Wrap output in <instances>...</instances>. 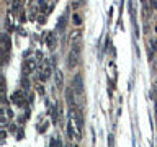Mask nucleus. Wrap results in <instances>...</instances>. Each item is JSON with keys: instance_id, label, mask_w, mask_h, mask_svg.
Returning a JSON list of instances; mask_svg holds the SVG:
<instances>
[{"instance_id": "obj_1", "label": "nucleus", "mask_w": 157, "mask_h": 147, "mask_svg": "<svg viewBox=\"0 0 157 147\" xmlns=\"http://www.w3.org/2000/svg\"><path fill=\"white\" fill-rule=\"evenodd\" d=\"M78 56H80V46L77 43L72 44L71 51H69V56H67V67L71 69H75V66L78 64Z\"/></svg>"}, {"instance_id": "obj_2", "label": "nucleus", "mask_w": 157, "mask_h": 147, "mask_svg": "<svg viewBox=\"0 0 157 147\" xmlns=\"http://www.w3.org/2000/svg\"><path fill=\"white\" fill-rule=\"evenodd\" d=\"M72 88H74V92H75L77 95L83 96V93H85V88H83V78H82L80 74L74 75V80H72Z\"/></svg>"}, {"instance_id": "obj_3", "label": "nucleus", "mask_w": 157, "mask_h": 147, "mask_svg": "<svg viewBox=\"0 0 157 147\" xmlns=\"http://www.w3.org/2000/svg\"><path fill=\"white\" fill-rule=\"evenodd\" d=\"M69 115L74 118V123H75V126H77V131L82 134V131H83V115H82V111L69 110Z\"/></svg>"}, {"instance_id": "obj_4", "label": "nucleus", "mask_w": 157, "mask_h": 147, "mask_svg": "<svg viewBox=\"0 0 157 147\" xmlns=\"http://www.w3.org/2000/svg\"><path fill=\"white\" fill-rule=\"evenodd\" d=\"M75 96H77V93L74 92V88H72V87L66 88V101H67V106H69V110H75V108H77Z\"/></svg>"}, {"instance_id": "obj_5", "label": "nucleus", "mask_w": 157, "mask_h": 147, "mask_svg": "<svg viewBox=\"0 0 157 147\" xmlns=\"http://www.w3.org/2000/svg\"><path fill=\"white\" fill-rule=\"evenodd\" d=\"M12 103L17 106H23L25 105V93L21 90H17L12 93Z\"/></svg>"}, {"instance_id": "obj_6", "label": "nucleus", "mask_w": 157, "mask_h": 147, "mask_svg": "<svg viewBox=\"0 0 157 147\" xmlns=\"http://www.w3.org/2000/svg\"><path fill=\"white\" fill-rule=\"evenodd\" d=\"M66 129H67V137H69V139H75V137H77V139H80V137H82V134H80V132L74 129V124H72V121H71V119L67 121V124H66Z\"/></svg>"}, {"instance_id": "obj_7", "label": "nucleus", "mask_w": 157, "mask_h": 147, "mask_svg": "<svg viewBox=\"0 0 157 147\" xmlns=\"http://www.w3.org/2000/svg\"><path fill=\"white\" fill-rule=\"evenodd\" d=\"M49 77H51V67H49L48 64H44V66L39 69V80H41V82H46Z\"/></svg>"}, {"instance_id": "obj_8", "label": "nucleus", "mask_w": 157, "mask_h": 147, "mask_svg": "<svg viewBox=\"0 0 157 147\" xmlns=\"http://www.w3.org/2000/svg\"><path fill=\"white\" fill-rule=\"evenodd\" d=\"M10 47H12V43H10V36L7 33L2 34V51L3 54H10Z\"/></svg>"}, {"instance_id": "obj_9", "label": "nucleus", "mask_w": 157, "mask_h": 147, "mask_svg": "<svg viewBox=\"0 0 157 147\" xmlns=\"http://www.w3.org/2000/svg\"><path fill=\"white\" fill-rule=\"evenodd\" d=\"M54 82H56L57 90H62L64 88V75H62V72L59 70V69H56V72H54Z\"/></svg>"}, {"instance_id": "obj_10", "label": "nucleus", "mask_w": 157, "mask_h": 147, "mask_svg": "<svg viewBox=\"0 0 157 147\" xmlns=\"http://www.w3.org/2000/svg\"><path fill=\"white\" fill-rule=\"evenodd\" d=\"M23 70H25V74H29V72L36 70V61H34V59H28V61L25 62Z\"/></svg>"}, {"instance_id": "obj_11", "label": "nucleus", "mask_w": 157, "mask_h": 147, "mask_svg": "<svg viewBox=\"0 0 157 147\" xmlns=\"http://www.w3.org/2000/svg\"><path fill=\"white\" fill-rule=\"evenodd\" d=\"M66 23H67V10L61 15V18H59V21H57V29H59V31H64Z\"/></svg>"}, {"instance_id": "obj_12", "label": "nucleus", "mask_w": 157, "mask_h": 147, "mask_svg": "<svg viewBox=\"0 0 157 147\" xmlns=\"http://www.w3.org/2000/svg\"><path fill=\"white\" fill-rule=\"evenodd\" d=\"M72 23L75 24V26H78V24H82V15L78 13V12H75L72 15Z\"/></svg>"}, {"instance_id": "obj_13", "label": "nucleus", "mask_w": 157, "mask_h": 147, "mask_svg": "<svg viewBox=\"0 0 157 147\" xmlns=\"http://www.w3.org/2000/svg\"><path fill=\"white\" fill-rule=\"evenodd\" d=\"M56 36H54V34H49V36H48V47L49 49H54V47H56Z\"/></svg>"}, {"instance_id": "obj_14", "label": "nucleus", "mask_w": 157, "mask_h": 147, "mask_svg": "<svg viewBox=\"0 0 157 147\" xmlns=\"http://www.w3.org/2000/svg\"><path fill=\"white\" fill-rule=\"evenodd\" d=\"M149 46L152 52H157V38H151L149 39Z\"/></svg>"}, {"instance_id": "obj_15", "label": "nucleus", "mask_w": 157, "mask_h": 147, "mask_svg": "<svg viewBox=\"0 0 157 147\" xmlns=\"http://www.w3.org/2000/svg\"><path fill=\"white\" fill-rule=\"evenodd\" d=\"M80 34H82L80 29H74V31L71 33V41H72V43H75L74 39H75V38H80Z\"/></svg>"}, {"instance_id": "obj_16", "label": "nucleus", "mask_w": 157, "mask_h": 147, "mask_svg": "<svg viewBox=\"0 0 157 147\" xmlns=\"http://www.w3.org/2000/svg\"><path fill=\"white\" fill-rule=\"evenodd\" d=\"M51 147H62V142L59 137H54V139H51Z\"/></svg>"}, {"instance_id": "obj_17", "label": "nucleus", "mask_w": 157, "mask_h": 147, "mask_svg": "<svg viewBox=\"0 0 157 147\" xmlns=\"http://www.w3.org/2000/svg\"><path fill=\"white\" fill-rule=\"evenodd\" d=\"M36 90H38V93H39V95H44V88H43V87H39V85H38V88H36Z\"/></svg>"}, {"instance_id": "obj_18", "label": "nucleus", "mask_w": 157, "mask_h": 147, "mask_svg": "<svg viewBox=\"0 0 157 147\" xmlns=\"http://www.w3.org/2000/svg\"><path fill=\"white\" fill-rule=\"evenodd\" d=\"M20 8H21V3H15V5H13V10H15V12H17V10H20Z\"/></svg>"}, {"instance_id": "obj_19", "label": "nucleus", "mask_w": 157, "mask_h": 147, "mask_svg": "<svg viewBox=\"0 0 157 147\" xmlns=\"http://www.w3.org/2000/svg\"><path fill=\"white\" fill-rule=\"evenodd\" d=\"M23 87H29V82H28V78H23Z\"/></svg>"}, {"instance_id": "obj_20", "label": "nucleus", "mask_w": 157, "mask_h": 147, "mask_svg": "<svg viewBox=\"0 0 157 147\" xmlns=\"http://www.w3.org/2000/svg\"><path fill=\"white\" fill-rule=\"evenodd\" d=\"M151 8H157V2H155V0H152V2H151Z\"/></svg>"}, {"instance_id": "obj_21", "label": "nucleus", "mask_w": 157, "mask_h": 147, "mask_svg": "<svg viewBox=\"0 0 157 147\" xmlns=\"http://www.w3.org/2000/svg\"><path fill=\"white\" fill-rule=\"evenodd\" d=\"M66 147H78V145L74 144V142H69V144H66Z\"/></svg>"}, {"instance_id": "obj_22", "label": "nucleus", "mask_w": 157, "mask_h": 147, "mask_svg": "<svg viewBox=\"0 0 157 147\" xmlns=\"http://www.w3.org/2000/svg\"><path fill=\"white\" fill-rule=\"evenodd\" d=\"M154 31H155V34H157V24H155V26H154Z\"/></svg>"}, {"instance_id": "obj_23", "label": "nucleus", "mask_w": 157, "mask_h": 147, "mask_svg": "<svg viewBox=\"0 0 157 147\" xmlns=\"http://www.w3.org/2000/svg\"><path fill=\"white\" fill-rule=\"evenodd\" d=\"M155 113H157V100H155Z\"/></svg>"}, {"instance_id": "obj_24", "label": "nucleus", "mask_w": 157, "mask_h": 147, "mask_svg": "<svg viewBox=\"0 0 157 147\" xmlns=\"http://www.w3.org/2000/svg\"><path fill=\"white\" fill-rule=\"evenodd\" d=\"M155 87H157V80H155Z\"/></svg>"}]
</instances>
